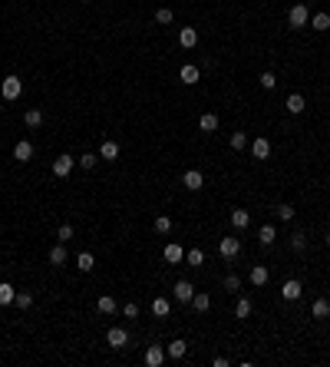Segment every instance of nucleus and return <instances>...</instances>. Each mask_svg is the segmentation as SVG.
Returning <instances> with one entry per match:
<instances>
[{"label": "nucleus", "instance_id": "obj_22", "mask_svg": "<svg viewBox=\"0 0 330 367\" xmlns=\"http://www.w3.org/2000/svg\"><path fill=\"white\" fill-rule=\"evenodd\" d=\"M152 314H156V317H168V314H172V301H168V298H156V301H152Z\"/></svg>", "mask_w": 330, "mask_h": 367}, {"label": "nucleus", "instance_id": "obj_12", "mask_svg": "<svg viewBox=\"0 0 330 367\" xmlns=\"http://www.w3.org/2000/svg\"><path fill=\"white\" fill-rule=\"evenodd\" d=\"M284 109H287V112H294V116H300V112L307 109V100H304L300 93H291V96L284 100Z\"/></svg>", "mask_w": 330, "mask_h": 367}, {"label": "nucleus", "instance_id": "obj_13", "mask_svg": "<svg viewBox=\"0 0 330 367\" xmlns=\"http://www.w3.org/2000/svg\"><path fill=\"white\" fill-rule=\"evenodd\" d=\"M251 156H255V159H268L271 156V139L258 136L255 143H251Z\"/></svg>", "mask_w": 330, "mask_h": 367}, {"label": "nucleus", "instance_id": "obj_3", "mask_svg": "<svg viewBox=\"0 0 330 367\" xmlns=\"http://www.w3.org/2000/svg\"><path fill=\"white\" fill-rule=\"evenodd\" d=\"M192 294H195L192 281H175V288H172V298L179 301V305H192Z\"/></svg>", "mask_w": 330, "mask_h": 367}, {"label": "nucleus", "instance_id": "obj_18", "mask_svg": "<svg viewBox=\"0 0 330 367\" xmlns=\"http://www.w3.org/2000/svg\"><path fill=\"white\" fill-rule=\"evenodd\" d=\"M185 351H188V344H185V341H168L165 357H172V361H182V357H185Z\"/></svg>", "mask_w": 330, "mask_h": 367}, {"label": "nucleus", "instance_id": "obj_30", "mask_svg": "<svg viewBox=\"0 0 330 367\" xmlns=\"http://www.w3.org/2000/svg\"><path fill=\"white\" fill-rule=\"evenodd\" d=\"M185 258H188V265H192V268L205 265V251H201V248H188V251H185Z\"/></svg>", "mask_w": 330, "mask_h": 367}, {"label": "nucleus", "instance_id": "obj_15", "mask_svg": "<svg viewBox=\"0 0 330 367\" xmlns=\"http://www.w3.org/2000/svg\"><path fill=\"white\" fill-rule=\"evenodd\" d=\"M258 242H261L264 248H271V245L277 242V232H274V225H261V228H258Z\"/></svg>", "mask_w": 330, "mask_h": 367}, {"label": "nucleus", "instance_id": "obj_42", "mask_svg": "<svg viewBox=\"0 0 330 367\" xmlns=\"http://www.w3.org/2000/svg\"><path fill=\"white\" fill-rule=\"evenodd\" d=\"M13 305H17V308H30L33 305V294L30 291H20L17 298H13Z\"/></svg>", "mask_w": 330, "mask_h": 367}, {"label": "nucleus", "instance_id": "obj_1", "mask_svg": "<svg viewBox=\"0 0 330 367\" xmlns=\"http://www.w3.org/2000/svg\"><path fill=\"white\" fill-rule=\"evenodd\" d=\"M287 24H291L294 30H300V27L311 24V10H307V4H294L291 10H287Z\"/></svg>", "mask_w": 330, "mask_h": 367}, {"label": "nucleus", "instance_id": "obj_33", "mask_svg": "<svg viewBox=\"0 0 330 367\" xmlns=\"http://www.w3.org/2000/svg\"><path fill=\"white\" fill-rule=\"evenodd\" d=\"M96 308H99V311H103V314H116V301H112V298H109V294H103V298H99V301H96Z\"/></svg>", "mask_w": 330, "mask_h": 367}, {"label": "nucleus", "instance_id": "obj_20", "mask_svg": "<svg viewBox=\"0 0 330 367\" xmlns=\"http://www.w3.org/2000/svg\"><path fill=\"white\" fill-rule=\"evenodd\" d=\"M182 258H185V251H182V245L168 242V245H165V262H168V265H179Z\"/></svg>", "mask_w": 330, "mask_h": 367}, {"label": "nucleus", "instance_id": "obj_7", "mask_svg": "<svg viewBox=\"0 0 330 367\" xmlns=\"http://www.w3.org/2000/svg\"><path fill=\"white\" fill-rule=\"evenodd\" d=\"M73 166H76V159H73V156H60V159H53V175H56V179H66V175L73 172Z\"/></svg>", "mask_w": 330, "mask_h": 367}, {"label": "nucleus", "instance_id": "obj_41", "mask_svg": "<svg viewBox=\"0 0 330 367\" xmlns=\"http://www.w3.org/2000/svg\"><path fill=\"white\" fill-rule=\"evenodd\" d=\"M56 238H60V242H69V238H73V225H69V222H63L60 228H56Z\"/></svg>", "mask_w": 330, "mask_h": 367}, {"label": "nucleus", "instance_id": "obj_2", "mask_svg": "<svg viewBox=\"0 0 330 367\" xmlns=\"http://www.w3.org/2000/svg\"><path fill=\"white\" fill-rule=\"evenodd\" d=\"M0 93H4V100H20V93H23L20 76H7V80L0 83Z\"/></svg>", "mask_w": 330, "mask_h": 367}, {"label": "nucleus", "instance_id": "obj_10", "mask_svg": "<svg viewBox=\"0 0 330 367\" xmlns=\"http://www.w3.org/2000/svg\"><path fill=\"white\" fill-rule=\"evenodd\" d=\"M179 80L185 83V86H195V83L201 80V70H198V66H192V63H185V66L179 70Z\"/></svg>", "mask_w": 330, "mask_h": 367}, {"label": "nucleus", "instance_id": "obj_5", "mask_svg": "<svg viewBox=\"0 0 330 367\" xmlns=\"http://www.w3.org/2000/svg\"><path fill=\"white\" fill-rule=\"evenodd\" d=\"M300 294H304V285H300L297 278H291V281L281 285V298H284V301H297Z\"/></svg>", "mask_w": 330, "mask_h": 367}, {"label": "nucleus", "instance_id": "obj_31", "mask_svg": "<svg viewBox=\"0 0 330 367\" xmlns=\"http://www.w3.org/2000/svg\"><path fill=\"white\" fill-rule=\"evenodd\" d=\"M228 146H231V149H235V152H241V149H244V146H248V136H244V132H231V139H228Z\"/></svg>", "mask_w": 330, "mask_h": 367}, {"label": "nucleus", "instance_id": "obj_39", "mask_svg": "<svg viewBox=\"0 0 330 367\" xmlns=\"http://www.w3.org/2000/svg\"><path fill=\"white\" fill-rule=\"evenodd\" d=\"M172 20H175V13L168 10V7H159L156 10V24H172Z\"/></svg>", "mask_w": 330, "mask_h": 367}, {"label": "nucleus", "instance_id": "obj_40", "mask_svg": "<svg viewBox=\"0 0 330 367\" xmlns=\"http://www.w3.org/2000/svg\"><path fill=\"white\" fill-rule=\"evenodd\" d=\"M76 162H80V166H83V169H93V166H96V162H99V156H96V152H83V156H80V159H76Z\"/></svg>", "mask_w": 330, "mask_h": 367}, {"label": "nucleus", "instance_id": "obj_24", "mask_svg": "<svg viewBox=\"0 0 330 367\" xmlns=\"http://www.w3.org/2000/svg\"><path fill=\"white\" fill-rule=\"evenodd\" d=\"M307 27H314V30H330V13H311V24Z\"/></svg>", "mask_w": 330, "mask_h": 367}, {"label": "nucleus", "instance_id": "obj_38", "mask_svg": "<svg viewBox=\"0 0 330 367\" xmlns=\"http://www.w3.org/2000/svg\"><path fill=\"white\" fill-rule=\"evenodd\" d=\"M221 288H224V291H238V288H241V278H238V274H224Z\"/></svg>", "mask_w": 330, "mask_h": 367}, {"label": "nucleus", "instance_id": "obj_29", "mask_svg": "<svg viewBox=\"0 0 330 367\" xmlns=\"http://www.w3.org/2000/svg\"><path fill=\"white\" fill-rule=\"evenodd\" d=\"M248 278H251V285H258V288H261L264 281H268V268H264V265H255V268H251V274H248Z\"/></svg>", "mask_w": 330, "mask_h": 367}, {"label": "nucleus", "instance_id": "obj_36", "mask_svg": "<svg viewBox=\"0 0 330 367\" xmlns=\"http://www.w3.org/2000/svg\"><path fill=\"white\" fill-rule=\"evenodd\" d=\"M291 248L294 251H304L307 248V235H304V232H294V235H291Z\"/></svg>", "mask_w": 330, "mask_h": 367}, {"label": "nucleus", "instance_id": "obj_37", "mask_svg": "<svg viewBox=\"0 0 330 367\" xmlns=\"http://www.w3.org/2000/svg\"><path fill=\"white\" fill-rule=\"evenodd\" d=\"M156 232H159V235H168V232H172V218H168V215H159V218H156Z\"/></svg>", "mask_w": 330, "mask_h": 367}, {"label": "nucleus", "instance_id": "obj_28", "mask_svg": "<svg viewBox=\"0 0 330 367\" xmlns=\"http://www.w3.org/2000/svg\"><path fill=\"white\" fill-rule=\"evenodd\" d=\"M311 314H314V317H330V301H327V298H317V301L311 305Z\"/></svg>", "mask_w": 330, "mask_h": 367}, {"label": "nucleus", "instance_id": "obj_44", "mask_svg": "<svg viewBox=\"0 0 330 367\" xmlns=\"http://www.w3.org/2000/svg\"><path fill=\"white\" fill-rule=\"evenodd\" d=\"M327 248H330V235H327Z\"/></svg>", "mask_w": 330, "mask_h": 367}, {"label": "nucleus", "instance_id": "obj_17", "mask_svg": "<svg viewBox=\"0 0 330 367\" xmlns=\"http://www.w3.org/2000/svg\"><path fill=\"white\" fill-rule=\"evenodd\" d=\"M231 225H235V228H248L251 225V212H244V209H231Z\"/></svg>", "mask_w": 330, "mask_h": 367}, {"label": "nucleus", "instance_id": "obj_6", "mask_svg": "<svg viewBox=\"0 0 330 367\" xmlns=\"http://www.w3.org/2000/svg\"><path fill=\"white\" fill-rule=\"evenodd\" d=\"M165 364V348L162 344H149L145 351V367H162Z\"/></svg>", "mask_w": 330, "mask_h": 367}, {"label": "nucleus", "instance_id": "obj_21", "mask_svg": "<svg viewBox=\"0 0 330 367\" xmlns=\"http://www.w3.org/2000/svg\"><path fill=\"white\" fill-rule=\"evenodd\" d=\"M192 308H195L198 314H205L208 308H212V298H208L205 291H195V294H192Z\"/></svg>", "mask_w": 330, "mask_h": 367}, {"label": "nucleus", "instance_id": "obj_34", "mask_svg": "<svg viewBox=\"0 0 330 367\" xmlns=\"http://www.w3.org/2000/svg\"><path fill=\"white\" fill-rule=\"evenodd\" d=\"M274 215L281 218V222H291V218H294V205H287V202H281V205L274 209Z\"/></svg>", "mask_w": 330, "mask_h": 367}, {"label": "nucleus", "instance_id": "obj_11", "mask_svg": "<svg viewBox=\"0 0 330 367\" xmlns=\"http://www.w3.org/2000/svg\"><path fill=\"white\" fill-rule=\"evenodd\" d=\"M218 251H221V258H235L241 251V242L238 238H218Z\"/></svg>", "mask_w": 330, "mask_h": 367}, {"label": "nucleus", "instance_id": "obj_14", "mask_svg": "<svg viewBox=\"0 0 330 367\" xmlns=\"http://www.w3.org/2000/svg\"><path fill=\"white\" fill-rule=\"evenodd\" d=\"M13 159H17V162H30V159H33V143L20 139V143L13 146Z\"/></svg>", "mask_w": 330, "mask_h": 367}, {"label": "nucleus", "instance_id": "obj_8", "mask_svg": "<svg viewBox=\"0 0 330 367\" xmlns=\"http://www.w3.org/2000/svg\"><path fill=\"white\" fill-rule=\"evenodd\" d=\"M182 186H185V189H192V192H198V189L205 186V175H201L198 169H188V172L182 175Z\"/></svg>", "mask_w": 330, "mask_h": 367}, {"label": "nucleus", "instance_id": "obj_32", "mask_svg": "<svg viewBox=\"0 0 330 367\" xmlns=\"http://www.w3.org/2000/svg\"><path fill=\"white\" fill-rule=\"evenodd\" d=\"M235 317H251V301L248 298H238V305H235Z\"/></svg>", "mask_w": 330, "mask_h": 367}, {"label": "nucleus", "instance_id": "obj_27", "mask_svg": "<svg viewBox=\"0 0 330 367\" xmlns=\"http://www.w3.org/2000/svg\"><path fill=\"white\" fill-rule=\"evenodd\" d=\"M76 268H80V271H93V268H96V258L89 255V251H80V255H76Z\"/></svg>", "mask_w": 330, "mask_h": 367}, {"label": "nucleus", "instance_id": "obj_23", "mask_svg": "<svg viewBox=\"0 0 330 367\" xmlns=\"http://www.w3.org/2000/svg\"><path fill=\"white\" fill-rule=\"evenodd\" d=\"M66 248H63V242H56L53 245V248H50V265H56V268H60V265H66Z\"/></svg>", "mask_w": 330, "mask_h": 367}, {"label": "nucleus", "instance_id": "obj_25", "mask_svg": "<svg viewBox=\"0 0 330 367\" xmlns=\"http://www.w3.org/2000/svg\"><path fill=\"white\" fill-rule=\"evenodd\" d=\"M13 298H17V288L10 281H0V305H13Z\"/></svg>", "mask_w": 330, "mask_h": 367}, {"label": "nucleus", "instance_id": "obj_35", "mask_svg": "<svg viewBox=\"0 0 330 367\" xmlns=\"http://www.w3.org/2000/svg\"><path fill=\"white\" fill-rule=\"evenodd\" d=\"M258 83H261V86H264V89H274V86H277V76H274V73H271V70H264V73H261V76H258Z\"/></svg>", "mask_w": 330, "mask_h": 367}, {"label": "nucleus", "instance_id": "obj_16", "mask_svg": "<svg viewBox=\"0 0 330 367\" xmlns=\"http://www.w3.org/2000/svg\"><path fill=\"white\" fill-rule=\"evenodd\" d=\"M99 159L116 162V159H119V143H112V139H103V146H99Z\"/></svg>", "mask_w": 330, "mask_h": 367}, {"label": "nucleus", "instance_id": "obj_19", "mask_svg": "<svg viewBox=\"0 0 330 367\" xmlns=\"http://www.w3.org/2000/svg\"><path fill=\"white\" fill-rule=\"evenodd\" d=\"M23 123L30 126V129H40V126H43V109H37V106H33V109H27V112H23Z\"/></svg>", "mask_w": 330, "mask_h": 367}, {"label": "nucleus", "instance_id": "obj_43", "mask_svg": "<svg viewBox=\"0 0 330 367\" xmlns=\"http://www.w3.org/2000/svg\"><path fill=\"white\" fill-rule=\"evenodd\" d=\"M122 314L125 317H139V305H136V301H129V305L122 308Z\"/></svg>", "mask_w": 330, "mask_h": 367}, {"label": "nucleus", "instance_id": "obj_26", "mask_svg": "<svg viewBox=\"0 0 330 367\" xmlns=\"http://www.w3.org/2000/svg\"><path fill=\"white\" fill-rule=\"evenodd\" d=\"M198 129L201 132H215L218 129V116H215V112H205V116L198 119Z\"/></svg>", "mask_w": 330, "mask_h": 367}, {"label": "nucleus", "instance_id": "obj_4", "mask_svg": "<svg viewBox=\"0 0 330 367\" xmlns=\"http://www.w3.org/2000/svg\"><path fill=\"white\" fill-rule=\"evenodd\" d=\"M106 341H109L116 351H122L125 344H129V331H125V328H119V324H112V328H109V334H106Z\"/></svg>", "mask_w": 330, "mask_h": 367}, {"label": "nucleus", "instance_id": "obj_9", "mask_svg": "<svg viewBox=\"0 0 330 367\" xmlns=\"http://www.w3.org/2000/svg\"><path fill=\"white\" fill-rule=\"evenodd\" d=\"M179 43L185 47V50H195V47H198V30H195V27H182L179 30Z\"/></svg>", "mask_w": 330, "mask_h": 367}]
</instances>
